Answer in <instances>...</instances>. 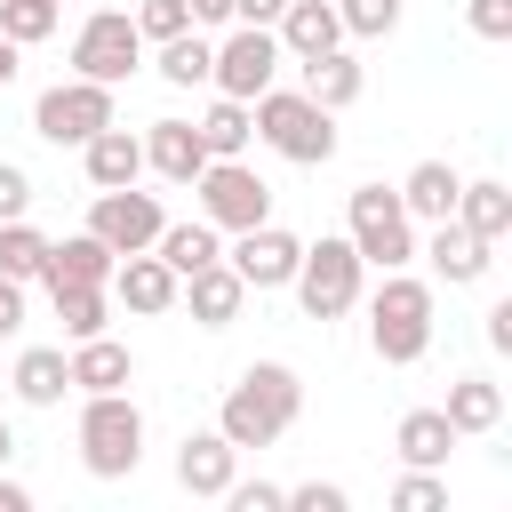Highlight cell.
Instances as JSON below:
<instances>
[{"label": "cell", "mask_w": 512, "mask_h": 512, "mask_svg": "<svg viewBox=\"0 0 512 512\" xmlns=\"http://www.w3.org/2000/svg\"><path fill=\"white\" fill-rule=\"evenodd\" d=\"M296 416H304V384H296V368H288V360H248V368L232 376L224 408H216V432L248 456V448H272Z\"/></svg>", "instance_id": "6da1fadb"}, {"label": "cell", "mask_w": 512, "mask_h": 512, "mask_svg": "<svg viewBox=\"0 0 512 512\" xmlns=\"http://www.w3.org/2000/svg\"><path fill=\"white\" fill-rule=\"evenodd\" d=\"M368 344H376L384 368H416L432 352V280H416L408 264L384 272L376 296H368Z\"/></svg>", "instance_id": "7a4b0ae2"}, {"label": "cell", "mask_w": 512, "mask_h": 512, "mask_svg": "<svg viewBox=\"0 0 512 512\" xmlns=\"http://www.w3.org/2000/svg\"><path fill=\"white\" fill-rule=\"evenodd\" d=\"M248 120H256V136L280 152V160H296V168H320V160H336V112H320L304 88H264L256 104H248Z\"/></svg>", "instance_id": "3957f363"}, {"label": "cell", "mask_w": 512, "mask_h": 512, "mask_svg": "<svg viewBox=\"0 0 512 512\" xmlns=\"http://www.w3.org/2000/svg\"><path fill=\"white\" fill-rule=\"evenodd\" d=\"M80 464L96 480H128L144 464V408L128 392H80Z\"/></svg>", "instance_id": "277c9868"}, {"label": "cell", "mask_w": 512, "mask_h": 512, "mask_svg": "<svg viewBox=\"0 0 512 512\" xmlns=\"http://www.w3.org/2000/svg\"><path fill=\"white\" fill-rule=\"evenodd\" d=\"M344 240H352V256H360V264L400 272V264L416 256V216L400 208V192H392V184H360V192L344 200Z\"/></svg>", "instance_id": "5b68a950"}, {"label": "cell", "mask_w": 512, "mask_h": 512, "mask_svg": "<svg viewBox=\"0 0 512 512\" xmlns=\"http://www.w3.org/2000/svg\"><path fill=\"white\" fill-rule=\"evenodd\" d=\"M360 256H352V240H312L304 256H296V304L312 312V320H344L352 304H360Z\"/></svg>", "instance_id": "8992f818"}, {"label": "cell", "mask_w": 512, "mask_h": 512, "mask_svg": "<svg viewBox=\"0 0 512 512\" xmlns=\"http://www.w3.org/2000/svg\"><path fill=\"white\" fill-rule=\"evenodd\" d=\"M280 40H272V24H232L224 40H216V64H208V80H216V96H240V104H256L272 80H280Z\"/></svg>", "instance_id": "52a82bcc"}, {"label": "cell", "mask_w": 512, "mask_h": 512, "mask_svg": "<svg viewBox=\"0 0 512 512\" xmlns=\"http://www.w3.org/2000/svg\"><path fill=\"white\" fill-rule=\"evenodd\" d=\"M192 192H200V216H208L216 232H248V224L272 216V184H264L248 160H208V168L192 176Z\"/></svg>", "instance_id": "ba28073f"}, {"label": "cell", "mask_w": 512, "mask_h": 512, "mask_svg": "<svg viewBox=\"0 0 512 512\" xmlns=\"http://www.w3.org/2000/svg\"><path fill=\"white\" fill-rule=\"evenodd\" d=\"M136 64H144V32H136V16H120V8H96V16L72 32V72H80V80H104V88H120Z\"/></svg>", "instance_id": "9c48e42d"}, {"label": "cell", "mask_w": 512, "mask_h": 512, "mask_svg": "<svg viewBox=\"0 0 512 512\" xmlns=\"http://www.w3.org/2000/svg\"><path fill=\"white\" fill-rule=\"evenodd\" d=\"M104 120H120V104H112V88L104 80H56V88H40V104H32V128L48 136V144H88Z\"/></svg>", "instance_id": "30bf717a"}, {"label": "cell", "mask_w": 512, "mask_h": 512, "mask_svg": "<svg viewBox=\"0 0 512 512\" xmlns=\"http://www.w3.org/2000/svg\"><path fill=\"white\" fill-rule=\"evenodd\" d=\"M160 200L152 192H136V184H112V192H96L88 200V232L112 248V256H136V248H152L160 240Z\"/></svg>", "instance_id": "8fae6325"}, {"label": "cell", "mask_w": 512, "mask_h": 512, "mask_svg": "<svg viewBox=\"0 0 512 512\" xmlns=\"http://www.w3.org/2000/svg\"><path fill=\"white\" fill-rule=\"evenodd\" d=\"M296 256H304V240H296V232H280L272 216H264V224H248V232H232V248H224V264H232L256 296H264V288H288V280H296Z\"/></svg>", "instance_id": "7c38bea8"}, {"label": "cell", "mask_w": 512, "mask_h": 512, "mask_svg": "<svg viewBox=\"0 0 512 512\" xmlns=\"http://www.w3.org/2000/svg\"><path fill=\"white\" fill-rule=\"evenodd\" d=\"M104 288H112V304H128V312L160 320V312H176V288H184V280H176L152 248H136V256H120V264H112V280H104Z\"/></svg>", "instance_id": "4fadbf2b"}, {"label": "cell", "mask_w": 512, "mask_h": 512, "mask_svg": "<svg viewBox=\"0 0 512 512\" xmlns=\"http://www.w3.org/2000/svg\"><path fill=\"white\" fill-rule=\"evenodd\" d=\"M272 40H280V56H296V64H312V56H328V48H344V24H336V0H288V8L272 16Z\"/></svg>", "instance_id": "5bb4252c"}, {"label": "cell", "mask_w": 512, "mask_h": 512, "mask_svg": "<svg viewBox=\"0 0 512 512\" xmlns=\"http://www.w3.org/2000/svg\"><path fill=\"white\" fill-rule=\"evenodd\" d=\"M416 256H432V272H440L448 288H472V280H488V264H496V240H480V232H464L456 216H440V224H432V240H424Z\"/></svg>", "instance_id": "9a60e30c"}, {"label": "cell", "mask_w": 512, "mask_h": 512, "mask_svg": "<svg viewBox=\"0 0 512 512\" xmlns=\"http://www.w3.org/2000/svg\"><path fill=\"white\" fill-rule=\"evenodd\" d=\"M112 264H120V256H112V248H104V240L80 224V232L48 240V256H40V280H48V288H104V280H112Z\"/></svg>", "instance_id": "2e32d148"}, {"label": "cell", "mask_w": 512, "mask_h": 512, "mask_svg": "<svg viewBox=\"0 0 512 512\" xmlns=\"http://www.w3.org/2000/svg\"><path fill=\"white\" fill-rule=\"evenodd\" d=\"M176 304H192V320L200 328H232L240 320V304H248V280L216 256V264H200V272H184V288H176Z\"/></svg>", "instance_id": "e0dca14e"}, {"label": "cell", "mask_w": 512, "mask_h": 512, "mask_svg": "<svg viewBox=\"0 0 512 512\" xmlns=\"http://www.w3.org/2000/svg\"><path fill=\"white\" fill-rule=\"evenodd\" d=\"M232 472H240V448L224 432H184V448H176V488L184 496H224Z\"/></svg>", "instance_id": "ac0fdd59"}, {"label": "cell", "mask_w": 512, "mask_h": 512, "mask_svg": "<svg viewBox=\"0 0 512 512\" xmlns=\"http://www.w3.org/2000/svg\"><path fill=\"white\" fill-rule=\"evenodd\" d=\"M64 368H72V392H128L136 384V352L120 336H80L64 352Z\"/></svg>", "instance_id": "d6986e66"}, {"label": "cell", "mask_w": 512, "mask_h": 512, "mask_svg": "<svg viewBox=\"0 0 512 512\" xmlns=\"http://www.w3.org/2000/svg\"><path fill=\"white\" fill-rule=\"evenodd\" d=\"M144 168L168 176V184H192V176L208 168L200 128H192V120H152V128H144Z\"/></svg>", "instance_id": "ffe728a7"}, {"label": "cell", "mask_w": 512, "mask_h": 512, "mask_svg": "<svg viewBox=\"0 0 512 512\" xmlns=\"http://www.w3.org/2000/svg\"><path fill=\"white\" fill-rule=\"evenodd\" d=\"M80 168H88V184H96V192L136 184V176H144V136H128L120 120H104V128L80 144Z\"/></svg>", "instance_id": "44dd1931"}, {"label": "cell", "mask_w": 512, "mask_h": 512, "mask_svg": "<svg viewBox=\"0 0 512 512\" xmlns=\"http://www.w3.org/2000/svg\"><path fill=\"white\" fill-rule=\"evenodd\" d=\"M8 384H16V400H24V408H56V400L72 392L64 344H24V352H16V376H8Z\"/></svg>", "instance_id": "7402d4cb"}, {"label": "cell", "mask_w": 512, "mask_h": 512, "mask_svg": "<svg viewBox=\"0 0 512 512\" xmlns=\"http://www.w3.org/2000/svg\"><path fill=\"white\" fill-rule=\"evenodd\" d=\"M440 416L456 424V440H480V432L504 424V384H488V376H456L448 400H440Z\"/></svg>", "instance_id": "603a6c76"}, {"label": "cell", "mask_w": 512, "mask_h": 512, "mask_svg": "<svg viewBox=\"0 0 512 512\" xmlns=\"http://www.w3.org/2000/svg\"><path fill=\"white\" fill-rule=\"evenodd\" d=\"M456 168L448 160H416L408 176H400V208L416 216V224H440V216H456Z\"/></svg>", "instance_id": "cb8c5ba5"}, {"label": "cell", "mask_w": 512, "mask_h": 512, "mask_svg": "<svg viewBox=\"0 0 512 512\" xmlns=\"http://www.w3.org/2000/svg\"><path fill=\"white\" fill-rule=\"evenodd\" d=\"M392 448H400V464L440 472V464H448V448H456V424H448L440 408H408V416L392 424Z\"/></svg>", "instance_id": "d4e9b609"}, {"label": "cell", "mask_w": 512, "mask_h": 512, "mask_svg": "<svg viewBox=\"0 0 512 512\" xmlns=\"http://www.w3.org/2000/svg\"><path fill=\"white\" fill-rule=\"evenodd\" d=\"M360 88H368V72H360V56H344V48H328V56H312V64H304V96H312L320 112L360 104Z\"/></svg>", "instance_id": "484cf974"}, {"label": "cell", "mask_w": 512, "mask_h": 512, "mask_svg": "<svg viewBox=\"0 0 512 512\" xmlns=\"http://www.w3.org/2000/svg\"><path fill=\"white\" fill-rule=\"evenodd\" d=\"M152 256H160V264L184 280V272H200V264H216V256H224V232H216L208 216H192V224H160Z\"/></svg>", "instance_id": "4316f807"}, {"label": "cell", "mask_w": 512, "mask_h": 512, "mask_svg": "<svg viewBox=\"0 0 512 512\" xmlns=\"http://www.w3.org/2000/svg\"><path fill=\"white\" fill-rule=\"evenodd\" d=\"M192 128H200L208 160H240V152L256 144V120H248V104H240V96H216V104H208V112H200Z\"/></svg>", "instance_id": "83f0119b"}, {"label": "cell", "mask_w": 512, "mask_h": 512, "mask_svg": "<svg viewBox=\"0 0 512 512\" xmlns=\"http://www.w3.org/2000/svg\"><path fill=\"white\" fill-rule=\"evenodd\" d=\"M456 224H464V232H480V240H504V232H512V192H504L496 176L456 184Z\"/></svg>", "instance_id": "f1b7e54d"}, {"label": "cell", "mask_w": 512, "mask_h": 512, "mask_svg": "<svg viewBox=\"0 0 512 512\" xmlns=\"http://www.w3.org/2000/svg\"><path fill=\"white\" fill-rule=\"evenodd\" d=\"M208 64H216V40H200V24H184V32L160 40V56H152V72H160L168 88H200Z\"/></svg>", "instance_id": "f546056e"}, {"label": "cell", "mask_w": 512, "mask_h": 512, "mask_svg": "<svg viewBox=\"0 0 512 512\" xmlns=\"http://www.w3.org/2000/svg\"><path fill=\"white\" fill-rule=\"evenodd\" d=\"M48 296H56L64 344H80V336H104V328H112V288H48Z\"/></svg>", "instance_id": "4dcf8cb0"}, {"label": "cell", "mask_w": 512, "mask_h": 512, "mask_svg": "<svg viewBox=\"0 0 512 512\" xmlns=\"http://www.w3.org/2000/svg\"><path fill=\"white\" fill-rule=\"evenodd\" d=\"M40 256H48V232L24 224V216H8L0 224V272L8 280H40Z\"/></svg>", "instance_id": "1f68e13d"}, {"label": "cell", "mask_w": 512, "mask_h": 512, "mask_svg": "<svg viewBox=\"0 0 512 512\" xmlns=\"http://www.w3.org/2000/svg\"><path fill=\"white\" fill-rule=\"evenodd\" d=\"M56 24H64V0H0V32L16 48H40Z\"/></svg>", "instance_id": "d6a6232c"}, {"label": "cell", "mask_w": 512, "mask_h": 512, "mask_svg": "<svg viewBox=\"0 0 512 512\" xmlns=\"http://www.w3.org/2000/svg\"><path fill=\"white\" fill-rule=\"evenodd\" d=\"M336 24H344V40H384V32H400V0H336Z\"/></svg>", "instance_id": "836d02e7"}, {"label": "cell", "mask_w": 512, "mask_h": 512, "mask_svg": "<svg viewBox=\"0 0 512 512\" xmlns=\"http://www.w3.org/2000/svg\"><path fill=\"white\" fill-rule=\"evenodd\" d=\"M392 512H448V480L424 472V464H408V472L392 480Z\"/></svg>", "instance_id": "e575fe53"}, {"label": "cell", "mask_w": 512, "mask_h": 512, "mask_svg": "<svg viewBox=\"0 0 512 512\" xmlns=\"http://www.w3.org/2000/svg\"><path fill=\"white\" fill-rule=\"evenodd\" d=\"M184 24H192V8H184V0H144V8H136V32H144L152 48H160V40H176Z\"/></svg>", "instance_id": "d590c367"}, {"label": "cell", "mask_w": 512, "mask_h": 512, "mask_svg": "<svg viewBox=\"0 0 512 512\" xmlns=\"http://www.w3.org/2000/svg\"><path fill=\"white\" fill-rule=\"evenodd\" d=\"M280 504H288V512H344V504H352V496H344V488H336V480H296V488H288V496H280Z\"/></svg>", "instance_id": "8d00e7d4"}, {"label": "cell", "mask_w": 512, "mask_h": 512, "mask_svg": "<svg viewBox=\"0 0 512 512\" xmlns=\"http://www.w3.org/2000/svg\"><path fill=\"white\" fill-rule=\"evenodd\" d=\"M280 496H288V488H272V480H240V472H232V488H224L232 512H280Z\"/></svg>", "instance_id": "74e56055"}, {"label": "cell", "mask_w": 512, "mask_h": 512, "mask_svg": "<svg viewBox=\"0 0 512 512\" xmlns=\"http://www.w3.org/2000/svg\"><path fill=\"white\" fill-rule=\"evenodd\" d=\"M464 24L480 40H512V0H464Z\"/></svg>", "instance_id": "f35d334b"}, {"label": "cell", "mask_w": 512, "mask_h": 512, "mask_svg": "<svg viewBox=\"0 0 512 512\" xmlns=\"http://www.w3.org/2000/svg\"><path fill=\"white\" fill-rule=\"evenodd\" d=\"M24 208H32V176H24L16 160H0V224H8V216H24Z\"/></svg>", "instance_id": "ab89813d"}, {"label": "cell", "mask_w": 512, "mask_h": 512, "mask_svg": "<svg viewBox=\"0 0 512 512\" xmlns=\"http://www.w3.org/2000/svg\"><path fill=\"white\" fill-rule=\"evenodd\" d=\"M16 328H24V280H8V272H0V344H8Z\"/></svg>", "instance_id": "60d3db41"}, {"label": "cell", "mask_w": 512, "mask_h": 512, "mask_svg": "<svg viewBox=\"0 0 512 512\" xmlns=\"http://www.w3.org/2000/svg\"><path fill=\"white\" fill-rule=\"evenodd\" d=\"M488 344H496V352H512V296H504V304H488Z\"/></svg>", "instance_id": "b9f144b4"}, {"label": "cell", "mask_w": 512, "mask_h": 512, "mask_svg": "<svg viewBox=\"0 0 512 512\" xmlns=\"http://www.w3.org/2000/svg\"><path fill=\"white\" fill-rule=\"evenodd\" d=\"M288 0H232V24H272Z\"/></svg>", "instance_id": "7bdbcfd3"}, {"label": "cell", "mask_w": 512, "mask_h": 512, "mask_svg": "<svg viewBox=\"0 0 512 512\" xmlns=\"http://www.w3.org/2000/svg\"><path fill=\"white\" fill-rule=\"evenodd\" d=\"M0 512H32V488H24V480H8V472H0Z\"/></svg>", "instance_id": "ee69618b"}, {"label": "cell", "mask_w": 512, "mask_h": 512, "mask_svg": "<svg viewBox=\"0 0 512 512\" xmlns=\"http://www.w3.org/2000/svg\"><path fill=\"white\" fill-rule=\"evenodd\" d=\"M192 8V24H232V0H184Z\"/></svg>", "instance_id": "f6af8a7d"}, {"label": "cell", "mask_w": 512, "mask_h": 512, "mask_svg": "<svg viewBox=\"0 0 512 512\" xmlns=\"http://www.w3.org/2000/svg\"><path fill=\"white\" fill-rule=\"evenodd\" d=\"M16 56H24V48H16V40H8V32H0V88H8V80H16Z\"/></svg>", "instance_id": "bcb514c9"}, {"label": "cell", "mask_w": 512, "mask_h": 512, "mask_svg": "<svg viewBox=\"0 0 512 512\" xmlns=\"http://www.w3.org/2000/svg\"><path fill=\"white\" fill-rule=\"evenodd\" d=\"M8 456H16V432H8V424H0V472H8Z\"/></svg>", "instance_id": "7dc6e473"}]
</instances>
